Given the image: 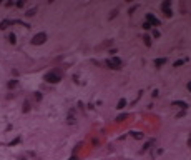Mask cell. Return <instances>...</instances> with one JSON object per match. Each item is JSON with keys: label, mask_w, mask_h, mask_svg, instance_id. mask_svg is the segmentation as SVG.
<instances>
[{"label": "cell", "mask_w": 191, "mask_h": 160, "mask_svg": "<svg viewBox=\"0 0 191 160\" xmlns=\"http://www.w3.org/2000/svg\"><path fill=\"white\" fill-rule=\"evenodd\" d=\"M28 17H32V15H35V10H28V13H27Z\"/></svg>", "instance_id": "30bf717a"}, {"label": "cell", "mask_w": 191, "mask_h": 160, "mask_svg": "<svg viewBox=\"0 0 191 160\" xmlns=\"http://www.w3.org/2000/svg\"><path fill=\"white\" fill-rule=\"evenodd\" d=\"M62 78V75H60V72L58 70H53V72H50L48 75H47V82H52V83H57L58 80Z\"/></svg>", "instance_id": "6da1fadb"}, {"label": "cell", "mask_w": 191, "mask_h": 160, "mask_svg": "<svg viewBox=\"0 0 191 160\" xmlns=\"http://www.w3.org/2000/svg\"><path fill=\"white\" fill-rule=\"evenodd\" d=\"M164 62H166L164 58H158V60H156V65H163Z\"/></svg>", "instance_id": "52a82bcc"}, {"label": "cell", "mask_w": 191, "mask_h": 160, "mask_svg": "<svg viewBox=\"0 0 191 160\" xmlns=\"http://www.w3.org/2000/svg\"><path fill=\"white\" fill-rule=\"evenodd\" d=\"M125 100H120V104H118V107H116V108H123V107H125Z\"/></svg>", "instance_id": "8992f818"}, {"label": "cell", "mask_w": 191, "mask_h": 160, "mask_svg": "<svg viewBox=\"0 0 191 160\" xmlns=\"http://www.w3.org/2000/svg\"><path fill=\"white\" fill-rule=\"evenodd\" d=\"M8 25H10V22H8V20H3V22L0 23V28L3 30V28H7V27H8Z\"/></svg>", "instance_id": "5b68a950"}, {"label": "cell", "mask_w": 191, "mask_h": 160, "mask_svg": "<svg viewBox=\"0 0 191 160\" xmlns=\"http://www.w3.org/2000/svg\"><path fill=\"white\" fill-rule=\"evenodd\" d=\"M70 160H76V159H75V157H71V159H70Z\"/></svg>", "instance_id": "7c38bea8"}, {"label": "cell", "mask_w": 191, "mask_h": 160, "mask_svg": "<svg viewBox=\"0 0 191 160\" xmlns=\"http://www.w3.org/2000/svg\"><path fill=\"white\" fill-rule=\"evenodd\" d=\"M188 88H190V90H191V82H190V83H188Z\"/></svg>", "instance_id": "8fae6325"}, {"label": "cell", "mask_w": 191, "mask_h": 160, "mask_svg": "<svg viewBox=\"0 0 191 160\" xmlns=\"http://www.w3.org/2000/svg\"><path fill=\"white\" fill-rule=\"evenodd\" d=\"M15 85H17V82H15V80H12V82L8 83V87H15Z\"/></svg>", "instance_id": "9c48e42d"}, {"label": "cell", "mask_w": 191, "mask_h": 160, "mask_svg": "<svg viewBox=\"0 0 191 160\" xmlns=\"http://www.w3.org/2000/svg\"><path fill=\"white\" fill-rule=\"evenodd\" d=\"M148 20H150V22H151V23H155V25H158V18H155V17H151V15H148Z\"/></svg>", "instance_id": "277c9868"}, {"label": "cell", "mask_w": 191, "mask_h": 160, "mask_svg": "<svg viewBox=\"0 0 191 160\" xmlns=\"http://www.w3.org/2000/svg\"><path fill=\"white\" fill-rule=\"evenodd\" d=\"M8 40H10L12 44H15V35H13V33H10V37H8Z\"/></svg>", "instance_id": "ba28073f"}, {"label": "cell", "mask_w": 191, "mask_h": 160, "mask_svg": "<svg viewBox=\"0 0 191 160\" xmlns=\"http://www.w3.org/2000/svg\"><path fill=\"white\" fill-rule=\"evenodd\" d=\"M45 40H47V35H45V33H38V35H35V37H33V44L35 45H40V44H43Z\"/></svg>", "instance_id": "7a4b0ae2"}, {"label": "cell", "mask_w": 191, "mask_h": 160, "mask_svg": "<svg viewBox=\"0 0 191 160\" xmlns=\"http://www.w3.org/2000/svg\"><path fill=\"white\" fill-rule=\"evenodd\" d=\"M108 65H111L113 68H116V67L120 65V60H118V58H113V60H108Z\"/></svg>", "instance_id": "3957f363"}]
</instances>
